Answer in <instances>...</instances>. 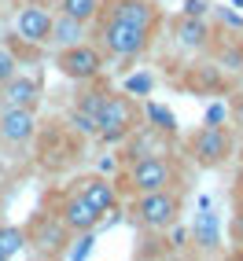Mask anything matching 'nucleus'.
Listing matches in <instances>:
<instances>
[{
	"label": "nucleus",
	"mask_w": 243,
	"mask_h": 261,
	"mask_svg": "<svg viewBox=\"0 0 243 261\" xmlns=\"http://www.w3.org/2000/svg\"><path fill=\"white\" fill-rule=\"evenodd\" d=\"M144 107V125H151L155 133H162V136H177V118H173V111H166L162 103H155V99H144L140 103Z\"/></svg>",
	"instance_id": "dca6fc26"
},
{
	"label": "nucleus",
	"mask_w": 243,
	"mask_h": 261,
	"mask_svg": "<svg viewBox=\"0 0 243 261\" xmlns=\"http://www.w3.org/2000/svg\"><path fill=\"white\" fill-rule=\"evenodd\" d=\"M206 8H210L206 0H188V4H184V15H206Z\"/></svg>",
	"instance_id": "aec40b11"
},
{
	"label": "nucleus",
	"mask_w": 243,
	"mask_h": 261,
	"mask_svg": "<svg viewBox=\"0 0 243 261\" xmlns=\"http://www.w3.org/2000/svg\"><path fill=\"white\" fill-rule=\"evenodd\" d=\"M214 22L206 15H177L173 19V44H177L184 56H206L210 51V41H214Z\"/></svg>",
	"instance_id": "9b49d317"
},
{
	"label": "nucleus",
	"mask_w": 243,
	"mask_h": 261,
	"mask_svg": "<svg viewBox=\"0 0 243 261\" xmlns=\"http://www.w3.org/2000/svg\"><path fill=\"white\" fill-rule=\"evenodd\" d=\"M239 166H243V151H239Z\"/></svg>",
	"instance_id": "5701e85b"
},
{
	"label": "nucleus",
	"mask_w": 243,
	"mask_h": 261,
	"mask_svg": "<svg viewBox=\"0 0 243 261\" xmlns=\"http://www.w3.org/2000/svg\"><path fill=\"white\" fill-rule=\"evenodd\" d=\"M37 133L41 125L33 107H0V151L4 154H26Z\"/></svg>",
	"instance_id": "6e6552de"
},
{
	"label": "nucleus",
	"mask_w": 243,
	"mask_h": 261,
	"mask_svg": "<svg viewBox=\"0 0 243 261\" xmlns=\"http://www.w3.org/2000/svg\"><path fill=\"white\" fill-rule=\"evenodd\" d=\"M78 195L92 206L96 214H118L121 210V195H118V188H114V180L111 177H103V173H78V177H70L66 180Z\"/></svg>",
	"instance_id": "9d476101"
},
{
	"label": "nucleus",
	"mask_w": 243,
	"mask_h": 261,
	"mask_svg": "<svg viewBox=\"0 0 243 261\" xmlns=\"http://www.w3.org/2000/svg\"><path fill=\"white\" fill-rule=\"evenodd\" d=\"M151 89H155V77L151 74H133L126 81V92L129 96H151Z\"/></svg>",
	"instance_id": "6ab92c4d"
},
{
	"label": "nucleus",
	"mask_w": 243,
	"mask_h": 261,
	"mask_svg": "<svg viewBox=\"0 0 243 261\" xmlns=\"http://www.w3.org/2000/svg\"><path fill=\"white\" fill-rule=\"evenodd\" d=\"M140 125H144V107L136 96H129L126 89H107L100 96V107H96V140L100 144L118 147Z\"/></svg>",
	"instance_id": "7ed1b4c3"
},
{
	"label": "nucleus",
	"mask_w": 243,
	"mask_h": 261,
	"mask_svg": "<svg viewBox=\"0 0 243 261\" xmlns=\"http://www.w3.org/2000/svg\"><path fill=\"white\" fill-rule=\"evenodd\" d=\"M26 250V239H22V224H8L0 221V261H11Z\"/></svg>",
	"instance_id": "f3484780"
},
{
	"label": "nucleus",
	"mask_w": 243,
	"mask_h": 261,
	"mask_svg": "<svg viewBox=\"0 0 243 261\" xmlns=\"http://www.w3.org/2000/svg\"><path fill=\"white\" fill-rule=\"evenodd\" d=\"M41 96H44V85L37 74H11L4 85H0V107H41Z\"/></svg>",
	"instance_id": "f8f14e48"
},
{
	"label": "nucleus",
	"mask_w": 243,
	"mask_h": 261,
	"mask_svg": "<svg viewBox=\"0 0 243 261\" xmlns=\"http://www.w3.org/2000/svg\"><path fill=\"white\" fill-rule=\"evenodd\" d=\"M41 206H48L52 214H59V221H63L70 232H100L103 221H107L103 214H96L70 184H52V188H44Z\"/></svg>",
	"instance_id": "423d86ee"
},
{
	"label": "nucleus",
	"mask_w": 243,
	"mask_h": 261,
	"mask_svg": "<svg viewBox=\"0 0 243 261\" xmlns=\"http://www.w3.org/2000/svg\"><path fill=\"white\" fill-rule=\"evenodd\" d=\"M121 210L136 232H169L184 217V188H159L144 191V195H129L121 199Z\"/></svg>",
	"instance_id": "f03ea898"
},
{
	"label": "nucleus",
	"mask_w": 243,
	"mask_h": 261,
	"mask_svg": "<svg viewBox=\"0 0 243 261\" xmlns=\"http://www.w3.org/2000/svg\"><path fill=\"white\" fill-rule=\"evenodd\" d=\"M103 66H107V56L100 51V44L92 37H85L78 44H66V48H56V70L74 85L103 77Z\"/></svg>",
	"instance_id": "0eeeda50"
},
{
	"label": "nucleus",
	"mask_w": 243,
	"mask_h": 261,
	"mask_svg": "<svg viewBox=\"0 0 243 261\" xmlns=\"http://www.w3.org/2000/svg\"><path fill=\"white\" fill-rule=\"evenodd\" d=\"M217 15H221V22H229L232 30H243V19H239V15H232V11H225V8H221Z\"/></svg>",
	"instance_id": "412c9836"
},
{
	"label": "nucleus",
	"mask_w": 243,
	"mask_h": 261,
	"mask_svg": "<svg viewBox=\"0 0 243 261\" xmlns=\"http://www.w3.org/2000/svg\"><path fill=\"white\" fill-rule=\"evenodd\" d=\"M232 154H236V136L221 121H203L184 140V159L196 169H221V166H229Z\"/></svg>",
	"instance_id": "39448f33"
},
{
	"label": "nucleus",
	"mask_w": 243,
	"mask_h": 261,
	"mask_svg": "<svg viewBox=\"0 0 243 261\" xmlns=\"http://www.w3.org/2000/svg\"><path fill=\"white\" fill-rule=\"evenodd\" d=\"M111 180H114L121 199L144 195V191H159V188H184V162L162 147V151L140 154L133 162H121L118 177H111Z\"/></svg>",
	"instance_id": "f257e3e1"
},
{
	"label": "nucleus",
	"mask_w": 243,
	"mask_h": 261,
	"mask_svg": "<svg viewBox=\"0 0 243 261\" xmlns=\"http://www.w3.org/2000/svg\"><path fill=\"white\" fill-rule=\"evenodd\" d=\"M70 228L59 221V214H52L48 206L33 210L22 224V239H26V250L37 257V261H59L66 257V247H70Z\"/></svg>",
	"instance_id": "20e7f679"
},
{
	"label": "nucleus",
	"mask_w": 243,
	"mask_h": 261,
	"mask_svg": "<svg viewBox=\"0 0 243 261\" xmlns=\"http://www.w3.org/2000/svg\"><path fill=\"white\" fill-rule=\"evenodd\" d=\"M41 56V44H30L22 37H0V85L11 74H19L30 59Z\"/></svg>",
	"instance_id": "4468645a"
},
{
	"label": "nucleus",
	"mask_w": 243,
	"mask_h": 261,
	"mask_svg": "<svg viewBox=\"0 0 243 261\" xmlns=\"http://www.w3.org/2000/svg\"><path fill=\"white\" fill-rule=\"evenodd\" d=\"M85 37H89V26L78 22V19H70V15H63V11H56V19H52V30H48V44H52V48L78 44V41H85Z\"/></svg>",
	"instance_id": "2eb2a0df"
},
{
	"label": "nucleus",
	"mask_w": 243,
	"mask_h": 261,
	"mask_svg": "<svg viewBox=\"0 0 243 261\" xmlns=\"http://www.w3.org/2000/svg\"><path fill=\"white\" fill-rule=\"evenodd\" d=\"M188 239H192L196 254H221L225 250L221 221H217V214L210 210V206H206V199H203V214H196V224L188 228Z\"/></svg>",
	"instance_id": "ddd939ff"
},
{
	"label": "nucleus",
	"mask_w": 243,
	"mask_h": 261,
	"mask_svg": "<svg viewBox=\"0 0 243 261\" xmlns=\"http://www.w3.org/2000/svg\"><path fill=\"white\" fill-rule=\"evenodd\" d=\"M52 4H56V11H63V15H70V19L89 26L96 19V11H100L103 0H52Z\"/></svg>",
	"instance_id": "a211bd4d"
},
{
	"label": "nucleus",
	"mask_w": 243,
	"mask_h": 261,
	"mask_svg": "<svg viewBox=\"0 0 243 261\" xmlns=\"http://www.w3.org/2000/svg\"><path fill=\"white\" fill-rule=\"evenodd\" d=\"M4 210H8V191H4V184H0V221H4Z\"/></svg>",
	"instance_id": "4be33fe9"
},
{
	"label": "nucleus",
	"mask_w": 243,
	"mask_h": 261,
	"mask_svg": "<svg viewBox=\"0 0 243 261\" xmlns=\"http://www.w3.org/2000/svg\"><path fill=\"white\" fill-rule=\"evenodd\" d=\"M52 19H56V4H52V0H22L19 11H15V37L44 48Z\"/></svg>",
	"instance_id": "1a4fd4ad"
}]
</instances>
